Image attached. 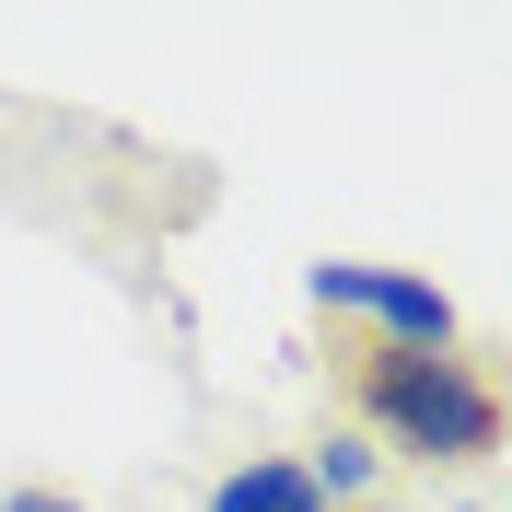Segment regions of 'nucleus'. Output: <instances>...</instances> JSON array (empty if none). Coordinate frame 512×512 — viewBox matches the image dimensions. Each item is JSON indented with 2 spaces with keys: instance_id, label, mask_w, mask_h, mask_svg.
Wrapping results in <instances>:
<instances>
[{
  "instance_id": "1",
  "label": "nucleus",
  "mask_w": 512,
  "mask_h": 512,
  "mask_svg": "<svg viewBox=\"0 0 512 512\" xmlns=\"http://www.w3.org/2000/svg\"><path fill=\"white\" fill-rule=\"evenodd\" d=\"M361 419L419 466H478L501 454V384L454 350H373L361 361Z\"/></svg>"
},
{
  "instance_id": "2",
  "label": "nucleus",
  "mask_w": 512,
  "mask_h": 512,
  "mask_svg": "<svg viewBox=\"0 0 512 512\" xmlns=\"http://www.w3.org/2000/svg\"><path fill=\"white\" fill-rule=\"evenodd\" d=\"M315 303L326 315H361L384 350H454V303L419 268H361V256H326L315 268Z\"/></svg>"
},
{
  "instance_id": "3",
  "label": "nucleus",
  "mask_w": 512,
  "mask_h": 512,
  "mask_svg": "<svg viewBox=\"0 0 512 512\" xmlns=\"http://www.w3.org/2000/svg\"><path fill=\"white\" fill-rule=\"evenodd\" d=\"M210 512H326V501H315V478H303L291 454H245V466L210 489Z\"/></svg>"
},
{
  "instance_id": "4",
  "label": "nucleus",
  "mask_w": 512,
  "mask_h": 512,
  "mask_svg": "<svg viewBox=\"0 0 512 512\" xmlns=\"http://www.w3.org/2000/svg\"><path fill=\"white\" fill-rule=\"evenodd\" d=\"M303 478H315V501H361V489H373V443H361V431H326Z\"/></svg>"
},
{
  "instance_id": "5",
  "label": "nucleus",
  "mask_w": 512,
  "mask_h": 512,
  "mask_svg": "<svg viewBox=\"0 0 512 512\" xmlns=\"http://www.w3.org/2000/svg\"><path fill=\"white\" fill-rule=\"evenodd\" d=\"M0 512H82V501H70V489H12Z\"/></svg>"
},
{
  "instance_id": "6",
  "label": "nucleus",
  "mask_w": 512,
  "mask_h": 512,
  "mask_svg": "<svg viewBox=\"0 0 512 512\" xmlns=\"http://www.w3.org/2000/svg\"><path fill=\"white\" fill-rule=\"evenodd\" d=\"M466 512H489V501H466Z\"/></svg>"
}]
</instances>
